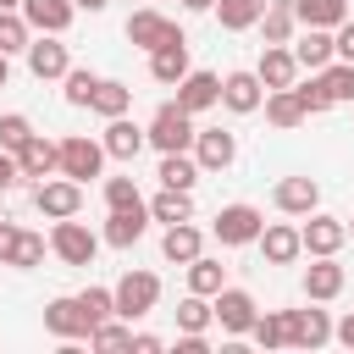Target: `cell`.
Returning <instances> with one entry per match:
<instances>
[{
	"mask_svg": "<svg viewBox=\"0 0 354 354\" xmlns=\"http://www.w3.org/2000/svg\"><path fill=\"white\" fill-rule=\"evenodd\" d=\"M315 83H321V94H326L332 105L354 100V61H337V55H332V61L321 66V77H315Z\"/></svg>",
	"mask_w": 354,
	"mask_h": 354,
	"instance_id": "1f68e13d",
	"label": "cell"
},
{
	"mask_svg": "<svg viewBox=\"0 0 354 354\" xmlns=\"http://www.w3.org/2000/svg\"><path fill=\"white\" fill-rule=\"evenodd\" d=\"M216 0H183V11H210Z\"/></svg>",
	"mask_w": 354,
	"mask_h": 354,
	"instance_id": "f5cc1de1",
	"label": "cell"
},
{
	"mask_svg": "<svg viewBox=\"0 0 354 354\" xmlns=\"http://www.w3.org/2000/svg\"><path fill=\"white\" fill-rule=\"evenodd\" d=\"M332 55H337V61H354V17L337 22V33H332Z\"/></svg>",
	"mask_w": 354,
	"mask_h": 354,
	"instance_id": "bcb514c9",
	"label": "cell"
},
{
	"mask_svg": "<svg viewBox=\"0 0 354 354\" xmlns=\"http://www.w3.org/2000/svg\"><path fill=\"white\" fill-rule=\"evenodd\" d=\"M210 11H216V22H221L227 33H243V28H254V22H260L266 0H216Z\"/></svg>",
	"mask_w": 354,
	"mask_h": 354,
	"instance_id": "d6a6232c",
	"label": "cell"
},
{
	"mask_svg": "<svg viewBox=\"0 0 354 354\" xmlns=\"http://www.w3.org/2000/svg\"><path fill=\"white\" fill-rule=\"evenodd\" d=\"M343 227H348V238H354V216H348V221H343Z\"/></svg>",
	"mask_w": 354,
	"mask_h": 354,
	"instance_id": "9f6ffc18",
	"label": "cell"
},
{
	"mask_svg": "<svg viewBox=\"0 0 354 354\" xmlns=\"http://www.w3.org/2000/svg\"><path fill=\"white\" fill-rule=\"evenodd\" d=\"M17 6H22V0H0V11H17Z\"/></svg>",
	"mask_w": 354,
	"mask_h": 354,
	"instance_id": "11a10c76",
	"label": "cell"
},
{
	"mask_svg": "<svg viewBox=\"0 0 354 354\" xmlns=\"http://www.w3.org/2000/svg\"><path fill=\"white\" fill-rule=\"evenodd\" d=\"M88 343H94V348H127V343H133V326H116V321H100V326L88 332Z\"/></svg>",
	"mask_w": 354,
	"mask_h": 354,
	"instance_id": "ee69618b",
	"label": "cell"
},
{
	"mask_svg": "<svg viewBox=\"0 0 354 354\" xmlns=\"http://www.w3.org/2000/svg\"><path fill=\"white\" fill-rule=\"evenodd\" d=\"M28 39H33L28 17H22V11H0V55H17V50H28Z\"/></svg>",
	"mask_w": 354,
	"mask_h": 354,
	"instance_id": "8d00e7d4",
	"label": "cell"
},
{
	"mask_svg": "<svg viewBox=\"0 0 354 354\" xmlns=\"http://www.w3.org/2000/svg\"><path fill=\"white\" fill-rule=\"evenodd\" d=\"M50 249L66 260V266H94V254H100V238L77 221V216H66V221H55V232H50Z\"/></svg>",
	"mask_w": 354,
	"mask_h": 354,
	"instance_id": "52a82bcc",
	"label": "cell"
},
{
	"mask_svg": "<svg viewBox=\"0 0 354 354\" xmlns=\"http://www.w3.org/2000/svg\"><path fill=\"white\" fill-rule=\"evenodd\" d=\"M293 94H299V105H304V116H321L332 100L321 94V83H293Z\"/></svg>",
	"mask_w": 354,
	"mask_h": 354,
	"instance_id": "f6af8a7d",
	"label": "cell"
},
{
	"mask_svg": "<svg viewBox=\"0 0 354 354\" xmlns=\"http://www.w3.org/2000/svg\"><path fill=\"white\" fill-rule=\"evenodd\" d=\"M144 205H149V221H166V227L194 221V194H183V188H160V194L144 199Z\"/></svg>",
	"mask_w": 354,
	"mask_h": 354,
	"instance_id": "83f0119b",
	"label": "cell"
},
{
	"mask_svg": "<svg viewBox=\"0 0 354 354\" xmlns=\"http://www.w3.org/2000/svg\"><path fill=\"white\" fill-rule=\"evenodd\" d=\"M33 205H39V216H50V221H66V216H77L83 210V183H72V177H44L39 188H33Z\"/></svg>",
	"mask_w": 354,
	"mask_h": 354,
	"instance_id": "8992f818",
	"label": "cell"
},
{
	"mask_svg": "<svg viewBox=\"0 0 354 354\" xmlns=\"http://www.w3.org/2000/svg\"><path fill=\"white\" fill-rule=\"evenodd\" d=\"M160 188H183V194H194V183H199V160L188 155V149H171V155H160Z\"/></svg>",
	"mask_w": 354,
	"mask_h": 354,
	"instance_id": "4316f807",
	"label": "cell"
},
{
	"mask_svg": "<svg viewBox=\"0 0 354 354\" xmlns=\"http://www.w3.org/2000/svg\"><path fill=\"white\" fill-rule=\"evenodd\" d=\"M149 227V205H127V210H111L105 216V243L111 249H133Z\"/></svg>",
	"mask_w": 354,
	"mask_h": 354,
	"instance_id": "7402d4cb",
	"label": "cell"
},
{
	"mask_svg": "<svg viewBox=\"0 0 354 354\" xmlns=\"http://www.w3.org/2000/svg\"><path fill=\"white\" fill-rule=\"evenodd\" d=\"M105 205L111 210H127V205H144V194H138L133 177H105Z\"/></svg>",
	"mask_w": 354,
	"mask_h": 354,
	"instance_id": "b9f144b4",
	"label": "cell"
},
{
	"mask_svg": "<svg viewBox=\"0 0 354 354\" xmlns=\"http://www.w3.org/2000/svg\"><path fill=\"white\" fill-rule=\"evenodd\" d=\"M100 166H105V144L100 138H88V133L61 138V177L88 183V177H100Z\"/></svg>",
	"mask_w": 354,
	"mask_h": 354,
	"instance_id": "5b68a950",
	"label": "cell"
},
{
	"mask_svg": "<svg viewBox=\"0 0 354 354\" xmlns=\"http://www.w3.org/2000/svg\"><path fill=\"white\" fill-rule=\"evenodd\" d=\"M216 315H210V299L205 293H188L183 304H177V332H205Z\"/></svg>",
	"mask_w": 354,
	"mask_h": 354,
	"instance_id": "74e56055",
	"label": "cell"
},
{
	"mask_svg": "<svg viewBox=\"0 0 354 354\" xmlns=\"http://www.w3.org/2000/svg\"><path fill=\"white\" fill-rule=\"evenodd\" d=\"M260 254H266V266H293L299 254H304V243H299V227H288V221H271V227H260Z\"/></svg>",
	"mask_w": 354,
	"mask_h": 354,
	"instance_id": "e0dca14e",
	"label": "cell"
},
{
	"mask_svg": "<svg viewBox=\"0 0 354 354\" xmlns=\"http://www.w3.org/2000/svg\"><path fill=\"white\" fill-rule=\"evenodd\" d=\"M127 105H133V88H127V83H116V77H100V88H94L88 111H100V116H127Z\"/></svg>",
	"mask_w": 354,
	"mask_h": 354,
	"instance_id": "e575fe53",
	"label": "cell"
},
{
	"mask_svg": "<svg viewBox=\"0 0 354 354\" xmlns=\"http://www.w3.org/2000/svg\"><path fill=\"white\" fill-rule=\"evenodd\" d=\"M77 304H83V315H88L94 326L116 315V293H111V288H83V293H77Z\"/></svg>",
	"mask_w": 354,
	"mask_h": 354,
	"instance_id": "ab89813d",
	"label": "cell"
},
{
	"mask_svg": "<svg viewBox=\"0 0 354 354\" xmlns=\"http://www.w3.org/2000/svg\"><path fill=\"white\" fill-rule=\"evenodd\" d=\"M221 288H227V266L194 254V260H188V293H205V299H210V293H221Z\"/></svg>",
	"mask_w": 354,
	"mask_h": 354,
	"instance_id": "836d02e7",
	"label": "cell"
},
{
	"mask_svg": "<svg viewBox=\"0 0 354 354\" xmlns=\"http://www.w3.org/2000/svg\"><path fill=\"white\" fill-rule=\"evenodd\" d=\"M177 105L188 111V116H199V111H210V105H221V77L216 72H183V83H177Z\"/></svg>",
	"mask_w": 354,
	"mask_h": 354,
	"instance_id": "4fadbf2b",
	"label": "cell"
},
{
	"mask_svg": "<svg viewBox=\"0 0 354 354\" xmlns=\"http://www.w3.org/2000/svg\"><path fill=\"white\" fill-rule=\"evenodd\" d=\"M194 133H199V127H194V116H188L177 100H166V105L149 116V127H144V138H149L160 155H171V149H194Z\"/></svg>",
	"mask_w": 354,
	"mask_h": 354,
	"instance_id": "6da1fadb",
	"label": "cell"
},
{
	"mask_svg": "<svg viewBox=\"0 0 354 354\" xmlns=\"http://www.w3.org/2000/svg\"><path fill=\"white\" fill-rule=\"evenodd\" d=\"M260 100H266V83H260L254 72H227V77H221V105H227L232 116L260 111Z\"/></svg>",
	"mask_w": 354,
	"mask_h": 354,
	"instance_id": "2e32d148",
	"label": "cell"
},
{
	"mask_svg": "<svg viewBox=\"0 0 354 354\" xmlns=\"http://www.w3.org/2000/svg\"><path fill=\"white\" fill-rule=\"evenodd\" d=\"M127 348H133V354H160L166 343H160L155 332H133V343H127Z\"/></svg>",
	"mask_w": 354,
	"mask_h": 354,
	"instance_id": "681fc988",
	"label": "cell"
},
{
	"mask_svg": "<svg viewBox=\"0 0 354 354\" xmlns=\"http://www.w3.org/2000/svg\"><path fill=\"white\" fill-rule=\"evenodd\" d=\"M6 77H11V55H0V88H6Z\"/></svg>",
	"mask_w": 354,
	"mask_h": 354,
	"instance_id": "db71d44e",
	"label": "cell"
},
{
	"mask_svg": "<svg viewBox=\"0 0 354 354\" xmlns=\"http://www.w3.org/2000/svg\"><path fill=\"white\" fill-rule=\"evenodd\" d=\"M293 61L299 72H321L332 61V28H304V39L293 44Z\"/></svg>",
	"mask_w": 354,
	"mask_h": 354,
	"instance_id": "484cf974",
	"label": "cell"
},
{
	"mask_svg": "<svg viewBox=\"0 0 354 354\" xmlns=\"http://www.w3.org/2000/svg\"><path fill=\"white\" fill-rule=\"evenodd\" d=\"M160 254H166L171 266H188L194 254H205V238H199V227H194V221H177V227H166V238H160Z\"/></svg>",
	"mask_w": 354,
	"mask_h": 354,
	"instance_id": "d4e9b609",
	"label": "cell"
},
{
	"mask_svg": "<svg viewBox=\"0 0 354 354\" xmlns=\"http://www.w3.org/2000/svg\"><path fill=\"white\" fill-rule=\"evenodd\" d=\"M72 6H77V11H105L111 0H72Z\"/></svg>",
	"mask_w": 354,
	"mask_h": 354,
	"instance_id": "816d5d0a",
	"label": "cell"
},
{
	"mask_svg": "<svg viewBox=\"0 0 354 354\" xmlns=\"http://www.w3.org/2000/svg\"><path fill=\"white\" fill-rule=\"evenodd\" d=\"M111 293H116V315L122 321H138V315H149L160 304V277L155 271H127Z\"/></svg>",
	"mask_w": 354,
	"mask_h": 354,
	"instance_id": "3957f363",
	"label": "cell"
},
{
	"mask_svg": "<svg viewBox=\"0 0 354 354\" xmlns=\"http://www.w3.org/2000/svg\"><path fill=\"white\" fill-rule=\"evenodd\" d=\"M299 28H337L348 17V0H293Z\"/></svg>",
	"mask_w": 354,
	"mask_h": 354,
	"instance_id": "4dcf8cb0",
	"label": "cell"
},
{
	"mask_svg": "<svg viewBox=\"0 0 354 354\" xmlns=\"http://www.w3.org/2000/svg\"><path fill=\"white\" fill-rule=\"evenodd\" d=\"M100 144H105L111 160H138V149H144L149 138H144L138 122H127V116H105V138H100Z\"/></svg>",
	"mask_w": 354,
	"mask_h": 354,
	"instance_id": "d6986e66",
	"label": "cell"
},
{
	"mask_svg": "<svg viewBox=\"0 0 354 354\" xmlns=\"http://www.w3.org/2000/svg\"><path fill=\"white\" fill-rule=\"evenodd\" d=\"M28 138H33V122H28L22 111H11V116H0V149H11V155H17V149H22Z\"/></svg>",
	"mask_w": 354,
	"mask_h": 354,
	"instance_id": "60d3db41",
	"label": "cell"
},
{
	"mask_svg": "<svg viewBox=\"0 0 354 354\" xmlns=\"http://www.w3.org/2000/svg\"><path fill=\"white\" fill-rule=\"evenodd\" d=\"M271 199H277L282 216H310V210L321 205V183H315V177H282Z\"/></svg>",
	"mask_w": 354,
	"mask_h": 354,
	"instance_id": "44dd1931",
	"label": "cell"
},
{
	"mask_svg": "<svg viewBox=\"0 0 354 354\" xmlns=\"http://www.w3.org/2000/svg\"><path fill=\"white\" fill-rule=\"evenodd\" d=\"M22 183V166H17V155L11 149H0V194H11Z\"/></svg>",
	"mask_w": 354,
	"mask_h": 354,
	"instance_id": "7dc6e473",
	"label": "cell"
},
{
	"mask_svg": "<svg viewBox=\"0 0 354 354\" xmlns=\"http://www.w3.org/2000/svg\"><path fill=\"white\" fill-rule=\"evenodd\" d=\"M28 72L39 77V83H50V77H66V66H72V55H66V44H61V33H39V39H28Z\"/></svg>",
	"mask_w": 354,
	"mask_h": 354,
	"instance_id": "ba28073f",
	"label": "cell"
},
{
	"mask_svg": "<svg viewBox=\"0 0 354 354\" xmlns=\"http://www.w3.org/2000/svg\"><path fill=\"white\" fill-rule=\"evenodd\" d=\"M249 337H254L266 354H271V348H282V343H288V321H282V310H266V315H254Z\"/></svg>",
	"mask_w": 354,
	"mask_h": 354,
	"instance_id": "d590c367",
	"label": "cell"
},
{
	"mask_svg": "<svg viewBox=\"0 0 354 354\" xmlns=\"http://www.w3.org/2000/svg\"><path fill=\"white\" fill-rule=\"evenodd\" d=\"M44 249H50V243H44L39 232H22V238H17V254H11V266L33 271V266H44Z\"/></svg>",
	"mask_w": 354,
	"mask_h": 354,
	"instance_id": "7bdbcfd3",
	"label": "cell"
},
{
	"mask_svg": "<svg viewBox=\"0 0 354 354\" xmlns=\"http://www.w3.org/2000/svg\"><path fill=\"white\" fill-rule=\"evenodd\" d=\"M260 105H266V122H271V127H282V133L304 122V105H299V94H293V88H266V100H260Z\"/></svg>",
	"mask_w": 354,
	"mask_h": 354,
	"instance_id": "f1b7e54d",
	"label": "cell"
},
{
	"mask_svg": "<svg viewBox=\"0 0 354 354\" xmlns=\"http://www.w3.org/2000/svg\"><path fill=\"white\" fill-rule=\"evenodd\" d=\"M17 238H22V227H17V221H0V266H11V254H17Z\"/></svg>",
	"mask_w": 354,
	"mask_h": 354,
	"instance_id": "c3c4849f",
	"label": "cell"
},
{
	"mask_svg": "<svg viewBox=\"0 0 354 354\" xmlns=\"http://www.w3.org/2000/svg\"><path fill=\"white\" fill-rule=\"evenodd\" d=\"M127 39H133L138 50H160V44H177L183 28H177L171 17H160V11H133V17H127Z\"/></svg>",
	"mask_w": 354,
	"mask_h": 354,
	"instance_id": "30bf717a",
	"label": "cell"
},
{
	"mask_svg": "<svg viewBox=\"0 0 354 354\" xmlns=\"http://www.w3.org/2000/svg\"><path fill=\"white\" fill-rule=\"evenodd\" d=\"M343 282H348V271L337 266V254H315V266H304V299H310V304L337 299Z\"/></svg>",
	"mask_w": 354,
	"mask_h": 354,
	"instance_id": "7c38bea8",
	"label": "cell"
},
{
	"mask_svg": "<svg viewBox=\"0 0 354 354\" xmlns=\"http://www.w3.org/2000/svg\"><path fill=\"white\" fill-rule=\"evenodd\" d=\"M260 227H266V216L254 210V205H221L216 210V221H210V232L221 238V249H243V243H254L260 238Z\"/></svg>",
	"mask_w": 354,
	"mask_h": 354,
	"instance_id": "7a4b0ae2",
	"label": "cell"
},
{
	"mask_svg": "<svg viewBox=\"0 0 354 354\" xmlns=\"http://www.w3.org/2000/svg\"><path fill=\"white\" fill-rule=\"evenodd\" d=\"M194 160H199V171H227L238 160V138L227 127H199L194 133Z\"/></svg>",
	"mask_w": 354,
	"mask_h": 354,
	"instance_id": "9c48e42d",
	"label": "cell"
},
{
	"mask_svg": "<svg viewBox=\"0 0 354 354\" xmlns=\"http://www.w3.org/2000/svg\"><path fill=\"white\" fill-rule=\"evenodd\" d=\"M282 321H288V343L293 348H321L332 337V315L326 310H282Z\"/></svg>",
	"mask_w": 354,
	"mask_h": 354,
	"instance_id": "9a60e30c",
	"label": "cell"
},
{
	"mask_svg": "<svg viewBox=\"0 0 354 354\" xmlns=\"http://www.w3.org/2000/svg\"><path fill=\"white\" fill-rule=\"evenodd\" d=\"M44 332H55V337L77 343V337H88V332H94V321L83 315V304H77V299H50V304H44Z\"/></svg>",
	"mask_w": 354,
	"mask_h": 354,
	"instance_id": "5bb4252c",
	"label": "cell"
},
{
	"mask_svg": "<svg viewBox=\"0 0 354 354\" xmlns=\"http://www.w3.org/2000/svg\"><path fill=\"white\" fill-rule=\"evenodd\" d=\"M254 77H260L266 88H293V83H299V61H293V50H288V44H266Z\"/></svg>",
	"mask_w": 354,
	"mask_h": 354,
	"instance_id": "603a6c76",
	"label": "cell"
},
{
	"mask_svg": "<svg viewBox=\"0 0 354 354\" xmlns=\"http://www.w3.org/2000/svg\"><path fill=\"white\" fill-rule=\"evenodd\" d=\"M210 315H216V326H221L227 337H249L260 304H254V293H243V288H221V293H210Z\"/></svg>",
	"mask_w": 354,
	"mask_h": 354,
	"instance_id": "277c9868",
	"label": "cell"
},
{
	"mask_svg": "<svg viewBox=\"0 0 354 354\" xmlns=\"http://www.w3.org/2000/svg\"><path fill=\"white\" fill-rule=\"evenodd\" d=\"M183 72H188V39H177V44H160V50H149V77H155V83L177 88V83H183Z\"/></svg>",
	"mask_w": 354,
	"mask_h": 354,
	"instance_id": "cb8c5ba5",
	"label": "cell"
},
{
	"mask_svg": "<svg viewBox=\"0 0 354 354\" xmlns=\"http://www.w3.org/2000/svg\"><path fill=\"white\" fill-rule=\"evenodd\" d=\"M17 11L28 17V28H33V33H66V28H72V17H77V6H72V0H22Z\"/></svg>",
	"mask_w": 354,
	"mask_h": 354,
	"instance_id": "ac0fdd59",
	"label": "cell"
},
{
	"mask_svg": "<svg viewBox=\"0 0 354 354\" xmlns=\"http://www.w3.org/2000/svg\"><path fill=\"white\" fill-rule=\"evenodd\" d=\"M293 28H299L293 0H266V11H260V33H266V44H288Z\"/></svg>",
	"mask_w": 354,
	"mask_h": 354,
	"instance_id": "f546056e",
	"label": "cell"
},
{
	"mask_svg": "<svg viewBox=\"0 0 354 354\" xmlns=\"http://www.w3.org/2000/svg\"><path fill=\"white\" fill-rule=\"evenodd\" d=\"M332 337H337V343H343V348H354V310H348V315H343V321H337V326H332Z\"/></svg>",
	"mask_w": 354,
	"mask_h": 354,
	"instance_id": "f907efd6",
	"label": "cell"
},
{
	"mask_svg": "<svg viewBox=\"0 0 354 354\" xmlns=\"http://www.w3.org/2000/svg\"><path fill=\"white\" fill-rule=\"evenodd\" d=\"M61 83H66V105H88V100H94V88H100V77H94L88 66H66V77H61Z\"/></svg>",
	"mask_w": 354,
	"mask_h": 354,
	"instance_id": "f35d334b",
	"label": "cell"
},
{
	"mask_svg": "<svg viewBox=\"0 0 354 354\" xmlns=\"http://www.w3.org/2000/svg\"><path fill=\"white\" fill-rule=\"evenodd\" d=\"M299 243H304V254H337L343 243H348V227L337 221V216H304V227H299Z\"/></svg>",
	"mask_w": 354,
	"mask_h": 354,
	"instance_id": "8fae6325",
	"label": "cell"
},
{
	"mask_svg": "<svg viewBox=\"0 0 354 354\" xmlns=\"http://www.w3.org/2000/svg\"><path fill=\"white\" fill-rule=\"evenodd\" d=\"M17 166H22V177H39V183H44V177L61 171V144H50L44 133H33V138L17 149Z\"/></svg>",
	"mask_w": 354,
	"mask_h": 354,
	"instance_id": "ffe728a7",
	"label": "cell"
}]
</instances>
